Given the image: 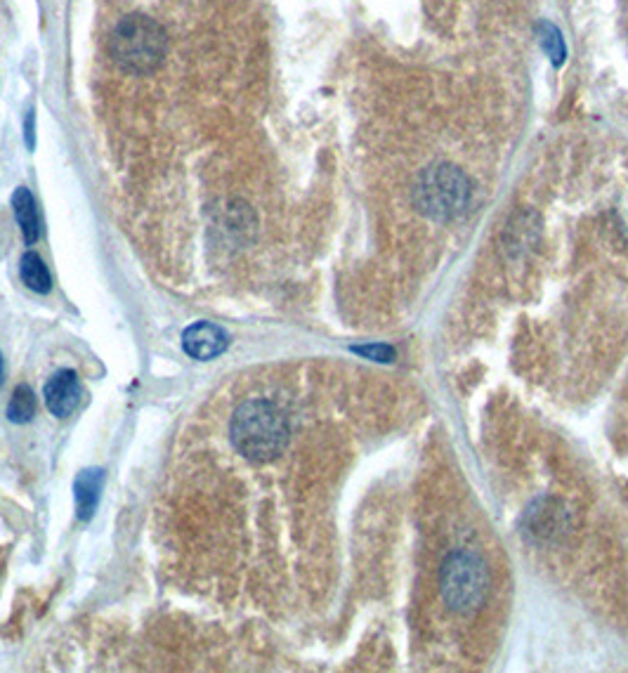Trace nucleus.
Returning <instances> with one entry per match:
<instances>
[{"mask_svg": "<svg viewBox=\"0 0 628 673\" xmlns=\"http://www.w3.org/2000/svg\"><path fill=\"white\" fill-rule=\"evenodd\" d=\"M230 437L234 449L251 461H270L289 442V423L281 409L267 400H248L234 411Z\"/></svg>", "mask_w": 628, "mask_h": 673, "instance_id": "f257e3e1", "label": "nucleus"}, {"mask_svg": "<svg viewBox=\"0 0 628 673\" xmlns=\"http://www.w3.org/2000/svg\"><path fill=\"white\" fill-rule=\"evenodd\" d=\"M111 57L128 74H149L159 69L168 52V36L156 19L128 15L111 31Z\"/></svg>", "mask_w": 628, "mask_h": 673, "instance_id": "f03ea898", "label": "nucleus"}, {"mask_svg": "<svg viewBox=\"0 0 628 673\" xmlns=\"http://www.w3.org/2000/svg\"><path fill=\"white\" fill-rule=\"evenodd\" d=\"M414 206L433 220H454L468 211L473 185L461 168L451 163H435L418 175L414 185Z\"/></svg>", "mask_w": 628, "mask_h": 673, "instance_id": "7ed1b4c3", "label": "nucleus"}, {"mask_svg": "<svg viewBox=\"0 0 628 673\" xmlns=\"http://www.w3.org/2000/svg\"><path fill=\"white\" fill-rule=\"evenodd\" d=\"M489 588L487 567L473 553L459 551L444 560L440 570V591L451 612L468 614L484 603Z\"/></svg>", "mask_w": 628, "mask_h": 673, "instance_id": "20e7f679", "label": "nucleus"}, {"mask_svg": "<svg viewBox=\"0 0 628 673\" xmlns=\"http://www.w3.org/2000/svg\"><path fill=\"white\" fill-rule=\"evenodd\" d=\"M81 395H83L81 383H78L76 371L71 369L55 371L43 388L45 407H48L50 414L57 418H67L74 414L78 402H81Z\"/></svg>", "mask_w": 628, "mask_h": 673, "instance_id": "39448f33", "label": "nucleus"}, {"mask_svg": "<svg viewBox=\"0 0 628 673\" xmlns=\"http://www.w3.org/2000/svg\"><path fill=\"white\" fill-rule=\"evenodd\" d=\"M230 345V336L225 329L211 322H196L182 333V348L192 359L208 362V359L220 357Z\"/></svg>", "mask_w": 628, "mask_h": 673, "instance_id": "423d86ee", "label": "nucleus"}, {"mask_svg": "<svg viewBox=\"0 0 628 673\" xmlns=\"http://www.w3.org/2000/svg\"><path fill=\"white\" fill-rule=\"evenodd\" d=\"M104 487V470L102 468H93V470H81L78 478L74 480V499H76V515L78 520H90L93 518L97 501H100Z\"/></svg>", "mask_w": 628, "mask_h": 673, "instance_id": "0eeeda50", "label": "nucleus"}, {"mask_svg": "<svg viewBox=\"0 0 628 673\" xmlns=\"http://www.w3.org/2000/svg\"><path fill=\"white\" fill-rule=\"evenodd\" d=\"M12 208H15V218L19 230L24 234V241L29 246H34L38 237H41V222H38L34 194L26 187H17L15 194H12Z\"/></svg>", "mask_w": 628, "mask_h": 673, "instance_id": "6e6552de", "label": "nucleus"}, {"mask_svg": "<svg viewBox=\"0 0 628 673\" xmlns=\"http://www.w3.org/2000/svg\"><path fill=\"white\" fill-rule=\"evenodd\" d=\"M19 274H22V282L29 286L31 291L48 293L52 289V279H50L48 267H45L41 256H38V253H34V251L24 253V256H22V263H19Z\"/></svg>", "mask_w": 628, "mask_h": 673, "instance_id": "1a4fd4ad", "label": "nucleus"}, {"mask_svg": "<svg viewBox=\"0 0 628 673\" xmlns=\"http://www.w3.org/2000/svg\"><path fill=\"white\" fill-rule=\"evenodd\" d=\"M36 416V395L29 385H17L8 402V421L10 423H29Z\"/></svg>", "mask_w": 628, "mask_h": 673, "instance_id": "9d476101", "label": "nucleus"}, {"mask_svg": "<svg viewBox=\"0 0 628 673\" xmlns=\"http://www.w3.org/2000/svg\"><path fill=\"white\" fill-rule=\"evenodd\" d=\"M536 36H539V41L541 45H544L546 55L551 57V62L555 64V67H560L567 57V48H565V41H562L558 26H553L551 22H539L536 24Z\"/></svg>", "mask_w": 628, "mask_h": 673, "instance_id": "9b49d317", "label": "nucleus"}, {"mask_svg": "<svg viewBox=\"0 0 628 673\" xmlns=\"http://www.w3.org/2000/svg\"><path fill=\"white\" fill-rule=\"evenodd\" d=\"M352 352H357V355H362L366 359H374V362H392V359H395V350L383 343L359 345V348H352Z\"/></svg>", "mask_w": 628, "mask_h": 673, "instance_id": "f8f14e48", "label": "nucleus"}, {"mask_svg": "<svg viewBox=\"0 0 628 673\" xmlns=\"http://www.w3.org/2000/svg\"><path fill=\"white\" fill-rule=\"evenodd\" d=\"M34 116L36 111L31 109L29 114H26V121H24V135H26V147L34 149L36 147V140H34Z\"/></svg>", "mask_w": 628, "mask_h": 673, "instance_id": "ddd939ff", "label": "nucleus"}, {"mask_svg": "<svg viewBox=\"0 0 628 673\" xmlns=\"http://www.w3.org/2000/svg\"><path fill=\"white\" fill-rule=\"evenodd\" d=\"M3 374H5V364H3V355H0V383H3Z\"/></svg>", "mask_w": 628, "mask_h": 673, "instance_id": "4468645a", "label": "nucleus"}]
</instances>
